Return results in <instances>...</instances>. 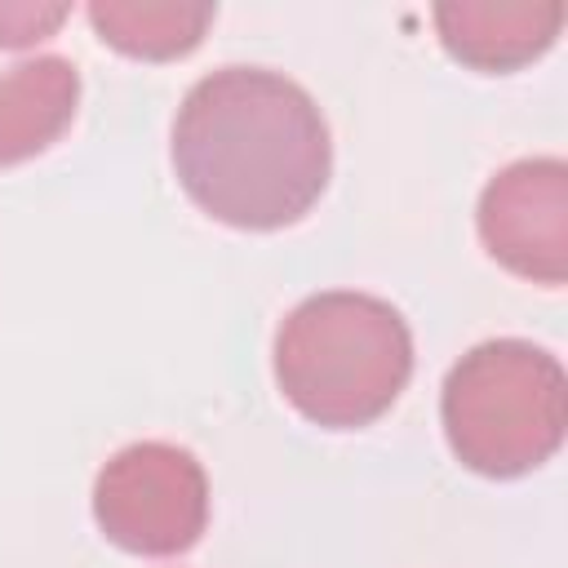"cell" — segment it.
<instances>
[{
	"label": "cell",
	"instance_id": "9",
	"mask_svg": "<svg viewBox=\"0 0 568 568\" xmlns=\"http://www.w3.org/2000/svg\"><path fill=\"white\" fill-rule=\"evenodd\" d=\"M67 4L44 0H0V49H27L36 40H49L67 22Z\"/></svg>",
	"mask_w": 568,
	"mask_h": 568
},
{
	"label": "cell",
	"instance_id": "4",
	"mask_svg": "<svg viewBox=\"0 0 568 568\" xmlns=\"http://www.w3.org/2000/svg\"><path fill=\"white\" fill-rule=\"evenodd\" d=\"M93 519L129 555H182L209 524V475L178 444H129L93 479Z\"/></svg>",
	"mask_w": 568,
	"mask_h": 568
},
{
	"label": "cell",
	"instance_id": "8",
	"mask_svg": "<svg viewBox=\"0 0 568 568\" xmlns=\"http://www.w3.org/2000/svg\"><path fill=\"white\" fill-rule=\"evenodd\" d=\"M213 18H217L213 4H182V0H93L89 4V22L98 40L142 62L186 58L204 40Z\"/></svg>",
	"mask_w": 568,
	"mask_h": 568
},
{
	"label": "cell",
	"instance_id": "5",
	"mask_svg": "<svg viewBox=\"0 0 568 568\" xmlns=\"http://www.w3.org/2000/svg\"><path fill=\"white\" fill-rule=\"evenodd\" d=\"M475 226L510 275L559 288L568 280V164L559 155L506 164L488 178Z\"/></svg>",
	"mask_w": 568,
	"mask_h": 568
},
{
	"label": "cell",
	"instance_id": "1",
	"mask_svg": "<svg viewBox=\"0 0 568 568\" xmlns=\"http://www.w3.org/2000/svg\"><path fill=\"white\" fill-rule=\"evenodd\" d=\"M173 173L213 222L280 231L302 222L328 186V124L297 80L222 67L195 80L173 115Z\"/></svg>",
	"mask_w": 568,
	"mask_h": 568
},
{
	"label": "cell",
	"instance_id": "7",
	"mask_svg": "<svg viewBox=\"0 0 568 568\" xmlns=\"http://www.w3.org/2000/svg\"><path fill=\"white\" fill-rule=\"evenodd\" d=\"M80 75L67 58H22L0 75V169L49 151L75 120Z\"/></svg>",
	"mask_w": 568,
	"mask_h": 568
},
{
	"label": "cell",
	"instance_id": "2",
	"mask_svg": "<svg viewBox=\"0 0 568 568\" xmlns=\"http://www.w3.org/2000/svg\"><path fill=\"white\" fill-rule=\"evenodd\" d=\"M413 377L408 320L373 293H315L275 333V382L284 399L324 430L377 422Z\"/></svg>",
	"mask_w": 568,
	"mask_h": 568
},
{
	"label": "cell",
	"instance_id": "3",
	"mask_svg": "<svg viewBox=\"0 0 568 568\" xmlns=\"http://www.w3.org/2000/svg\"><path fill=\"white\" fill-rule=\"evenodd\" d=\"M444 439L484 479H515L550 462L568 426L564 364L524 337L470 346L444 377Z\"/></svg>",
	"mask_w": 568,
	"mask_h": 568
},
{
	"label": "cell",
	"instance_id": "6",
	"mask_svg": "<svg viewBox=\"0 0 568 568\" xmlns=\"http://www.w3.org/2000/svg\"><path fill=\"white\" fill-rule=\"evenodd\" d=\"M564 27L559 0H444L435 4V31L448 58L470 71H519L537 62Z\"/></svg>",
	"mask_w": 568,
	"mask_h": 568
}]
</instances>
